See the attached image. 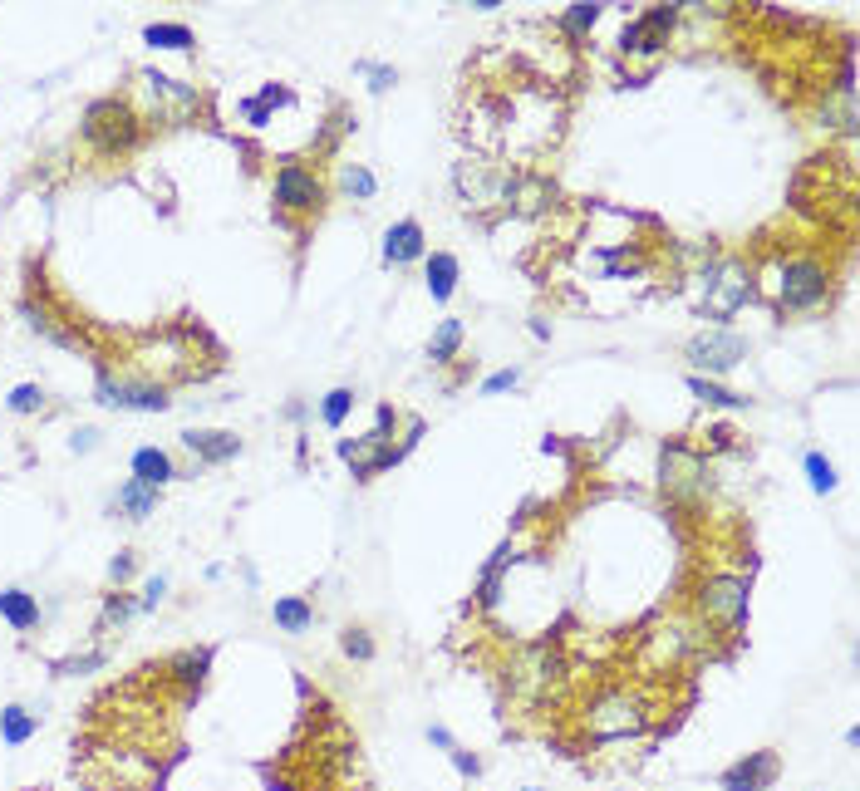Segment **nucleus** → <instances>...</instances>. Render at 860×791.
<instances>
[{
	"instance_id": "nucleus-17",
	"label": "nucleus",
	"mask_w": 860,
	"mask_h": 791,
	"mask_svg": "<svg viewBox=\"0 0 860 791\" xmlns=\"http://www.w3.org/2000/svg\"><path fill=\"white\" fill-rule=\"evenodd\" d=\"M182 443L197 452L202 462H231V457L241 452V438H236V433H217V428H212V433H197V428H192V433H182Z\"/></svg>"
},
{
	"instance_id": "nucleus-27",
	"label": "nucleus",
	"mask_w": 860,
	"mask_h": 791,
	"mask_svg": "<svg viewBox=\"0 0 860 791\" xmlns=\"http://www.w3.org/2000/svg\"><path fill=\"white\" fill-rule=\"evenodd\" d=\"M271 104H290V94L286 89H276V84H266V89H261V99H246L241 113H246L256 128H266V123H271Z\"/></svg>"
},
{
	"instance_id": "nucleus-23",
	"label": "nucleus",
	"mask_w": 860,
	"mask_h": 791,
	"mask_svg": "<svg viewBox=\"0 0 860 791\" xmlns=\"http://www.w3.org/2000/svg\"><path fill=\"white\" fill-rule=\"evenodd\" d=\"M118 507L128 511V516H148V511L158 507V487H148V482H123V492H118Z\"/></svg>"
},
{
	"instance_id": "nucleus-12",
	"label": "nucleus",
	"mask_w": 860,
	"mask_h": 791,
	"mask_svg": "<svg viewBox=\"0 0 860 791\" xmlns=\"http://www.w3.org/2000/svg\"><path fill=\"white\" fill-rule=\"evenodd\" d=\"M777 772H782L777 752H747L743 762L723 772V791H767L777 782Z\"/></svg>"
},
{
	"instance_id": "nucleus-26",
	"label": "nucleus",
	"mask_w": 860,
	"mask_h": 791,
	"mask_svg": "<svg viewBox=\"0 0 860 791\" xmlns=\"http://www.w3.org/2000/svg\"><path fill=\"white\" fill-rule=\"evenodd\" d=\"M35 728H40V723H35L25 708H5V713H0V737H5L10 747L30 742V737H35Z\"/></svg>"
},
{
	"instance_id": "nucleus-15",
	"label": "nucleus",
	"mask_w": 860,
	"mask_h": 791,
	"mask_svg": "<svg viewBox=\"0 0 860 791\" xmlns=\"http://www.w3.org/2000/svg\"><path fill=\"white\" fill-rule=\"evenodd\" d=\"M418 256H423V226L418 222H399L384 231V261L389 266H408Z\"/></svg>"
},
{
	"instance_id": "nucleus-4",
	"label": "nucleus",
	"mask_w": 860,
	"mask_h": 791,
	"mask_svg": "<svg viewBox=\"0 0 860 791\" xmlns=\"http://www.w3.org/2000/svg\"><path fill=\"white\" fill-rule=\"evenodd\" d=\"M708 295H703V310L713 315V320H728V315H738L747 305V295H752V276H747L743 261H718V266H708Z\"/></svg>"
},
{
	"instance_id": "nucleus-14",
	"label": "nucleus",
	"mask_w": 860,
	"mask_h": 791,
	"mask_svg": "<svg viewBox=\"0 0 860 791\" xmlns=\"http://www.w3.org/2000/svg\"><path fill=\"white\" fill-rule=\"evenodd\" d=\"M458 187H462V197H467V207H492V202H502V192H507V177H487L477 163H462V168H458Z\"/></svg>"
},
{
	"instance_id": "nucleus-21",
	"label": "nucleus",
	"mask_w": 860,
	"mask_h": 791,
	"mask_svg": "<svg viewBox=\"0 0 860 791\" xmlns=\"http://www.w3.org/2000/svg\"><path fill=\"white\" fill-rule=\"evenodd\" d=\"M271 615H276V624H281L286 634H305V629L315 624V610H310V605H305L300 595H286V600H276V610H271Z\"/></svg>"
},
{
	"instance_id": "nucleus-8",
	"label": "nucleus",
	"mask_w": 860,
	"mask_h": 791,
	"mask_svg": "<svg viewBox=\"0 0 860 791\" xmlns=\"http://www.w3.org/2000/svg\"><path fill=\"white\" fill-rule=\"evenodd\" d=\"M674 25H679V5H654V10H644L639 20L625 25L620 50H625V55H659V50L669 45Z\"/></svg>"
},
{
	"instance_id": "nucleus-32",
	"label": "nucleus",
	"mask_w": 860,
	"mask_h": 791,
	"mask_svg": "<svg viewBox=\"0 0 860 791\" xmlns=\"http://www.w3.org/2000/svg\"><path fill=\"white\" fill-rule=\"evenodd\" d=\"M354 74H364V79H369V89H374V94H384V89H389V84H394V79H399V74H394V69H389V64H369V59H359V64H354Z\"/></svg>"
},
{
	"instance_id": "nucleus-34",
	"label": "nucleus",
	"mask_w": 860,
	"mask_h": 791,
	"mask_svg": "<svg viewBox=\"0 0 860 791\" xmlns=\"http://www.w3.org/2000/svg\"><path fill=\"white\" fill-rule=\"evenodd\" d=\"M344 654L349 659H374V639L364 629H344Z\"/></svg>"
},
{
	"instance_id": "nucleus-2",
	"label": "nucleus",
	"mask_w": 860,
	"mask_h": 791,
	"mask_svg": "<svg viewBox=\"0 0 860 791\" xmlns=\"http://www.w3.org/2000/svg\"><path fill=\"white\" fill-rule=\"evenodd\" d=\"M831 300V271L816 261V256H792L782 271H777V305L806 315V310H821Z\"/></svg>"
},
{
	"instance_id": "nucleus-40",
	"label": "nucleus",
	"mask_w": 860,
	"mask_h": 791,
	"mask_svg": "<svg viewBox=\"0 0 860 791\" xmlns=\"http://www.w3.org/2000/svg\"><path fill=\"white\" fill-rule=\"evenodd\" d=\"M74 448H79V452H89V448H94V428H84V433H74Z\"/></svg>"
},
{
	"instance_id": "nucleus-1",
	"label": "nucleus",
	"mask_w": 860,
	"mask_h": 791,
	"mask_svg": "<svg viewBox=\"0 0 860 791\" xmlns=\"http://www.w3.org/2000/svg\"><path fill=\"white\" fill-rule=\"evenodd\" d=\"M644 728H649V698L639 688H605L585 708V733L595 737V742L634 737V733H644Z\"/></svg>"
},
{
	"instance_id": "nucleus-33",
	"label": "nucleus",
	"mask_w": 860,
	"mask_h": 791,
	"mask_svg": "<svg viewBox=\"0 0 860 791\" xmlns=\"http://www.w3.org/2000/svg\"><path fill=\"white\" fill-rule=\"evenodd\" d=\"M10 408H15V413H35V408H45V389H40V384H20V389L10 394Z\"/></svg>"
},
{
	"instance_id": "nucleus-24",
	"label": "nucleus",
	"mask_w": 860,
	"mask_h": 791,
	"mask_svg": "<svg viewBox=\"0 0 860 791\" xmlns=\"http://www.w3.org/2000/svg\"><path fill=\"white\" fill-rule=\"evenodd\" d=\"M340 187L349 192V197H359V202H369L374 192H379V177L364 168V163H344L340 168Z\"/></svg>"
},
{
	"instance_id": "nucleus-39",
	"label": "nucleus",
	"mask_w": 860,
	"mask_h": 791,
	"mask_svg": "<svg viewBox=\"0 0 860 791\" xmlns=\"http://www.w3.org/2000/svg\"><path fill=\"white\" fill-rule=\"evenodd\" d=\"M428 737H433L438 747H458V742H453V733H448V728H428Z\"/></svg>"
},
{
	"instance_id": "nucleus-28",
	"label": "nucleus",
	"mask_w": 860,
	"mask_h": 791,
	"mask_svg": "<svg viewBox=\"0 0 860 791\" xmlns=\"http://www.w3.org/2000/svg\"><path fill=\"white\" fill-rule=\"evenodd\" d=\"M143 40H148L153 50H187V45H192V30H187V25H148Z\"/></svg>"
},
{
	"instance_id": "nucleus-37",
	"label": "nucleus",
	"mask_w": 860,
	"mask_h": 791,
	"mask_svg": "<svg viewBox=\"0 0 860 791\" xmlns=\"http://www.w3.org/2000/svg\"><path fill=\"white\" fill-rule=\"evenodd\" d=\"M448 752H453V767H458L462 777H477V772H482V762H477L472 752H462V747H448Z\"/></svg>"
},
{
	"instance_id": "nucleus-5",
	"label": "nucleus",
	"mask_w": 860,
	"mask_h": 791,
	"mask_svg": "<svg viewBox=\"0 0 860 791\" xmlns=\"http://www.w3.org/2000/svg\"><path fill=\"white\" fill-rule=\"evenodd\" d=\"M659 482H664L669 497H698L708 487V462L688 443H664V452H659Z\"/></svg>"
},
{
	"instance_id": "nucleus-16",
	"label": "nucleus",
	"mask_w": 860,
	"mask_h": 791,
	"mask_svg": "<svg viewBox=\"0 0 860 791\" xmlns=\"http://www.w3.org/2000/svg\"><path fill=\"white\" fill-rule=\"evenodd\" d=\"M502 202H512L516 212H541L546 202H551V187L541 182V177H531V172H516V177H507V192H502Z\"/></svg>"
},
{
	"instance_id": "nucleus-36",
	"label": "nucleus",
	"mask_w": 860,
	"mask_h": 791,
	"mask_svg": "<svg viewBox=\"0 0 860 791\" xmlns=\"http://www.w3.org/2000/svg\"><path fill=\"white\" fill-rule=\"evenodd\" d=\"M163 595H168V580H163V575H153V580L143 585V610H153Z\"/></svg>"
},
{
	"instance_id": "nucleus-18",
	"label": "nucleus",
	"mask_w": 860,
	"mask_h": 791,
	"mask_svg": "<svg viewBox=\"0 0 860 791\" xmlns=\"http://www.w3.org/2000/svg\"><path fill=\"white\" fill-rule=\"evenodd\" d=\"M458 276H462L458 256H448V251H433V256H428V295H433V300H453Z\"/></svg>"
},
{
	"instance_id": "nucleus-9",
	"label": "nucleus",
	"mask_w": 860,
	"mask_h": 791,
	"mask_svg": "<svg viewBox=\"0 0 860 791\" xmlns=\"http://www.w3.org/2000/svg\"><path fill=\"white\" fill-rule=\"evenodd\" d=\"M84 133H89V143H99L104 153H118V148H128V143L138 138V123H133V113L123 109L118 99H99V104L89 109V118H84Z\"/></svg>"
},
{
	"instance_id": "nucleus-19",
	"label": "nucleus",
	"mask_w": 860,
	"mask_h": 791,
	"mask_svg": "<svg viewBox=\"0 0 860 791\" xmlns=\"http://www.w3.org/2000/svg\"><path fill=\"white\" fill-rule=\"evenodd\" d=\"M133 477L148 482V487H163L172 477V457L163 448H138L133 452Z\"/></svg>"
},
{
	"instance_id": "nucleus-22",
	"label": "nucleus",
	"mask_w": 860,
	"mask_h": 791,
	"mask_svg": "<svg viewBox=\"0 0 860 791\" xmlns=\"http://www.w3.org/2000/svg\"><path fill=\"white\" fill-rule=\"evenodd\" d=\"M458 349H462V320H443V325L433 330V339H428V359H433V364H448Z\"/></svg>"
},
{
	"instance_id": "nucleus-6",
	"label": "nucleus",
	"mask_w": 860,
	"mask_h": 791,
	"mask_svg": "<svg viewBox=\"0 0 860 791\" xmlns=\"http://www.w3.org/2000/svg\"><path fill=\"white\" fill-rule=\"evenodd\" d=\"M688 364L698 369V379L703 374H728V369H738L747 359V339L733 335V330H708V335L688 339Z\"/></svg>"
},
{
	"instance_id": "nucleus-35",
	"label": "nucleus",
	"mask_w": 860,
	"mask_h": 791,
	"mask_svg": "<svg viewBox=\"0 0 860 791\" xmlns=\"http://www.w3.org/2000/svg\"><path fill=\"white\" fill-rule=\"evenodd\" d=\"M521 384V369H497L487 384H482V394H507V389H516Z\"/></svg>"
},
{
	"instance_id": "nucleus-30",
	"label": "nucleus",
	"mask_w": 860,
	"mask_h": 791,
	"mask_svg": "<svg viewBox=\"0 0 860 791\" xmlns=\"http://www.w3.org/2000/svg\"><path fill=\"white\" fill-rule=\"evenodd\" d=\"M806 477H811V492H821V497L836 487V467L821 452H806Z\"/></svg>"
},
{
	"instance_id": "nucleus-25",
	"label": "nucleus",
	"mask_w": 860,
	"mask_h": 791,
	"mask_svg": "<svg viewBox=\"0 0 860 791\" xmlns=\"http://www.w3.org/2000/svg\"><path fill=\"white\" fill-rule=\"evenodd\" d=\"M595 20H600V5H595V0H580V5H571V10L561 15V30H566L571 40H585V35L595 30Z\"/></svg>"
},
{
	"instance_id": "nucleus-3",
	"label": "nucleus",
	"mask_w": 860,
	"mask_h": 791,
	"mask_svg": "<svg viewBox=\"0 0 860 791\" xmlns=\"http://www.w3.org/2000/svg\"><path fill=\"white\" fill-rule=\"evenodd\" d=\"M698 620L713 629H743L747 624V580L743 575H708L698 590Z\"/></svg>"
},
{
	"instance_id": "nucleus-31",
	"label": "nucleus",
	"mask_w": 860,
	"mask_h": 791,
	"mask_svg": "<svg viewBox=\"0 0 860 791\" xmlns=\"http://www.w3.org/2000/svg\"><path fill=\"white\" fill-rule=\"evenodd\" d=\"M349 408H354V394H349V389H330L325 403H320V418H325L330 428H340L344 418H349Z\"/></svg>"
},
{
	"instance_id": "nucleus-10",
	"label": "nucleus",
	"mask_w": 860,
	"mask_h": 791,
	"mask_svg": "<svg viewBox=\"0 0 860 791\" xmlns=\"http://www.w3.org/2000/svg\"><path fill=\"white\" fill-rule=\"evenodd\" d=\"M276 202H281V212H320L325 207V182L300 163H286L276 172Z\"/></svg>"
},
{
	"instance_id": "nucleus-41",
	"label": "nucleus",
	"mask_w": 860,
	"mask_h": 791,
	"mask_svg": "<svg viewBox=\"0 0 860 791\" xmlns=\"http://www.w3.org/2000/svg\"><path fill=\"white\" fill-rule=\"evenodd\" d=\"M526 791H536V787H526Z\"/></svg>"
},
{
	"instance_id": "nucleus-11",
	"label": "nucleus",
	"mask_w": 860,
	"mask_h": 791,
	"mask_svg": "<svg viewBox=\"0 0 860 791\" xmlns=\"http://www.w3.org/2000/svg\"><path fill=\"white\" fill-rule=\"evenodd\" d=\"M138 84H143V94L153 99V109H158V113L182 118V113L197 109V89H192V84H177V79L158 74V69H143V74H138Z\"/></svg>"
},
{
	"instance_id": "nucleus-38",
	"label": "nucleus",
	"mask_w": 860,
	"mask_h": 791,
	"mask_svg": "<svg viewBox=\"0 0 860 791\" xmlns=\"http://www.w3.org/2000/svg\"><path fill=\"white\" fill-rule=\"evenodd\" d=\"M109 575H114V580H128V575H133V556H118V561L109 565Z\"/></svg>"
},
{
	"instance_id": "nucleus-13",
	"label": "nucleus",
	"mask_w": 860,
	"mask_h": 791,
	"mask_svg": "<svg viewBox=\"0 0 860 791\" xmlns=\"http://www.w3.org/2000/svg\"><path fill=\"white\" fill-rule=\"evenodd\" d=\"M99 403H109V408H138V413H163V408H168L163 389H153V384H128V379H104Z\"/></svg>"
},
{
	"instance_id": "nucleus-29",
	"label": "nucleus",
	"mask_w": 860,
	"mask_h": 791,
	"mask_svg": "<svg viewBox=\"0 0 860 791\" xmlns=\"http://www.w3.org/2000/svg\"><path fill=\"white\" fill-rule=\"evenodd\" d=\"M688 389L703 398V403H713V408H743V403H747L743 394H728L723 384H713V379H698V374L688 379Z\"/></svg>"
},
{
	"instance_id": "nucleus-20",
	"label": "nucleus",
	"mask_w": 860,
	"mask_h": 791,
	"mask_svg": "<svg viewBox=\"0 0 860 791\" xmlns=\"http://www.w3.org/2000/svg\"><path fill=\"white\" fill-rule=\"evenodd\" d=\"M0 615L15 624V629H35L40 624V605L25 590H0Z\"/></svg>"
},
{
	"instance_id": "nucleus-7",
	"label": "nucleus",
	"mask_w": 860,
	"mask_h": 791,
	"mask_svg": "<svg viewBox=\"0 0 860 791\" xmlns=\"http://www.w3.org/2000/svg\"><path fill=\"white\" fill-rule=\"evenodd\" d=\"M389 423H394V408H379V423H374L364 438L340 443V457L354 467V477H369V472H379V467H394V462H399V452L389 448Z\"/></svg>"
}]
</instances>
